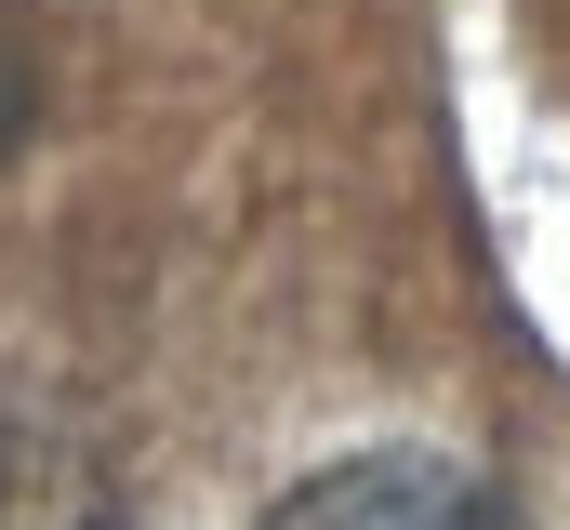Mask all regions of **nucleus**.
I'll list each match as a JSON object with an SVG mask.
<instances>
[{"instance_id": "nucleus-1", "label": "nucleus", "mask_w": 570, "mask_h": 530, "mask_svg": "<svg viewBox=\"0 0 570 530\" xmlns=\"http://www.w3.org/2000/svg\"><path fill=\"white\" fill-rule=\"evenodd\" d=\"M266 530H504V518L464 478H438V464H345V478L292 491Z\"/></svg>"}]
</instances>
